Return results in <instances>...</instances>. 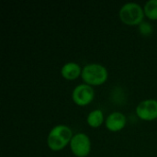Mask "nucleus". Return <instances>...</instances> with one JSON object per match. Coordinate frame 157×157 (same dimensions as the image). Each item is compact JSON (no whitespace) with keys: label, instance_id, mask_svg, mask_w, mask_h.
Segmentation results:
<instances>
[{"label":"nucleus","instance_id":"nucleus-5","mask_svg":"<svg viewBox=\"0 0 157 157\" xmlns=\"http://www.w3.org/2000/svg\"><path fill=\"white\" fill-rule=\"evenodd\" d=\"M95 91L87 84H81L77 86L73 91V99L75 103L79 106H86L89 104L94 98Z\"/></svg>","mask_w":157,"mask_h":157},{"label":"nucleus","instance_id":"nucleus-9","mask_svg":"<svg viewBox=\"0 0 157 157\" xmlns=\"http://www.w3.org/2000/svg\"><path fill=\"white\" fill-rule=\"evenodd\" d=\"M104 115L102 110L96 109L91 111L87 116V123L93 128H98L103 123Z\"/></svg>","mask_w":157,"mask_h":157},{"label":"nucleus","instance_id":"nucleus-6","mask_svg":"<svg viewBox=\"0 0 157 157\" xmlns=\"http://www.w3.org/2000/svg\"><path fill=\"white\" fill-rule=\"evenodd\" d=\"M138 117L144 121H153L157 118V100L146 99L142 101L136 108Z\"/></svg>","mask_w":157,"mask_h":157},{"label":"nucleus","instance_id":"nucleus-10","mask_svg":"<svg viewBox=\"0 0 157 157\" xmlns=\"http://www.w3.org/2000/svg\"><path fill=\"white\" fill-rule=\"evenodd\" d=\"M144 14L151 19H157V0H149L145 3Z\"/></svg>","mask_w":157,"mask_h":157},{"label":"nucleus","instance_id":"nucleus-8","mask_svg":"<svg viewBox=\"0 0 157 157\" xmlns=\"http://www.w3.org/2000/svg\"><path fill=\"white\" fill-rule=\"evenodd\" d=\"M62 75L67 80H74L82 74L81 67L75 63H67L62 67Z\"/></svg>","mask_w":157,"mask_h":157},{"label":"nucleus","instance_id":"nucleus-3","mask_svg":"<svg viewBox=\"0 0 157 157\" xmlns=\"http://www.w3.org/2000/svg\"><path fill=\"white\" fill-rule=\"evenodd\" d=\"M144 15V10L136 3H127L120 10L121 19L128 25L141 24Z\"/></svg>","mask_w":157,"mask_h":157},{"label":"nucleus","instance_id":"nucleus-11","mask_svg":"<svg viewBox=\"0 0 157 157\" xmlns=\"http://www.w3.org/2000/svg\"><path fill=\"white\" fill-rule=\"evenodd\" d=\"M139 29H140V31H141L143 34H144V35H149V34H151L152 31H153L152 26H151L149 23H146V22H142V23L140 24Z\"/></svg>","mask_w":157,"mask_h":157},{"label":"nucleus","instance_id":"nucleus-1","mask_svg":"<svg viewBox=\"0 0 157 157\" xmlns=\"http://www.w3.org/2000/svg\"><path fill=\"white\" fill-rule=\"evenodd\" d=\"M73 138L71 129L65 125H57L52 129L48 136V146L53 151L63 149Z\"/></svg>","mask_w":157,"mask_h":157},{"label":"nucleus","instance_id":"nucleus-4","mask_svg":"<svg viewBox=\"0 0 157 157\" xmlns=\"http://www.w3.org/2000/svg\"><path fill=\"white\" fill-rule=\"evenodd\" d=\"M70 147L73 154L77 157L87 156L91 149L90 139L85 133H77L73 136L70 142Z\"/></svg>","mask_w":157,"mask_h":157},{"label":"nucleus","instance_id":"nucleus-7","mask_svg":"<svg viewBox=\"0 0 157 157\" xmlns=\"http://www.w3.org/2000/svg\"><path fill=\"white\" fill-rule=\"evenodd\" d=\"M126 124V118L121 112H113L106 120V126L111 132L122 130Z\"/></svg>","mask_w":157,"mask_h":157},{"label":"nucleus","instance_id":"nucleus-2","mask_svg":"<svg viewBox=\"0 0 157 157\" xmlns=\"http://www.w3.org/2000/svg\"><path fill=\"white\" fill-rule=\"evenodd\" d=\"M81 76L87 85L98 86L106 82L108 78V71L101 64L89 63L83 68Z\"/></svg>","mask_w":157,"mask_h":157}]
</instances>
